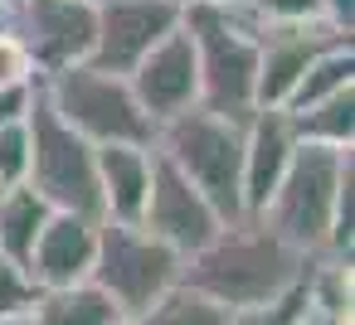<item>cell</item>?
I'll return each mask as SVG.
<instances>
[{
	"mask_svg": "<svg viewBox=\"0 0 355 325\" xmlns=\"http://www.w3.org/2000/svg\"><path fill=\"white\" fill-rule=\"evenodd\" d=\"M306 262L292 243H282L258 214H239L229 223H219V233L195 248L180 267V286L200 291L205 301L224 306V310H243V306H268L277 296H287L292 286H302Z\"/></svg>",
	"mask_w": 355,
	"mask_h": 325,
	"instance_id": "obj_1",
	"label": "cell"
},
{
	"mask_svg": "<svg viewBox=\"0 0 355 325\" xmlns=\"http://www.w3.org/2000/svg\"><path fill=\"white\" fill-rule=\"evenodd\" d=\"M180 30L195 44V68H200V107L248 122L253 88H258V30L263 20L243 0H219V6H185Z\"/></svg>",
	"mask_w": 355,
	"mask_h": 325,
	"instance_id": "obj_2",
	"label": "cell"
},
{
	"mask_svg": "<svg viewBox=\"0 0 355 325\" xmlns=\"http://www.w3.org/2000/svg\"><path fill=\"white\" fill-rule=\"evenodd\" d=\"M350 175H355V146L336 151V146L297 141V156H292L287 175L277 180V189L268 194L258 219L282 243H292L302 257H326L331 223H336V199H340Z\"/></svg>",
	"mask_w": 355,
	"mask_h": 325,
	"instance_id": "obj_3",
	"label": "cell"
},
{
	"mask_svg": "<svg viewBox=\"0 0 355 325\" xmlns=\"http://www.w3.org/2000/svg\"><path fill=\"white\" fill-rule=\"evenodd\" d=\"M151 151L171 160L214 204L224 223L243 214V122L219 117L209 107H190L156 127Z\"/></svg>",
	"mask_w": 355,
	"mask_h": 325,
	"instance_id": "obj_4",
	"label": "cell"
},
{
	"mask_svg": "<svg viewBox=\"0 0 355 325\" xmlns=\"http://www.w3.org/2000/svg\"><path fill=\"white\" fill-rule=\"evenodd\" d=\"M185 257L161 243L151 228L127 219H98V252L88 281L117 306L122 320H137L146 306H156L166 291L180 286Z\"/></svg>",
	"mask_w": 355,
	"mask_h": 325,
	"instance_id": "obj_5",
	"label": "cell"
},
{
	"mask_svg": "<svg viewBox=\"0 0 355 325\" xmlns=\"http://www.w3.org/2000/svg\"><path fill=\"white\" fill-rule=\"evenodd\" d=\"M40 98L54 107L59 122H69L83 141L107 146V141H156V122L141 112L127 73H107L98 64H73L59 73L40 78Z\"/></svg>",
	"mask_w": 355,
	"mask_h": 325,
	"instance_id": "obj_6",
	"label": "cell"
},
{
	"mask_svg": "<svg viewBox=\"0 0 355 325\" xmlns=\"http://www.w3.org/2000/svg\"><path fill=\"white\" fill-rule=\"evenodd\" d=\"M25 127H30V175H25V185H30L54 214H88V219H103L93 141H83L69 122L54 117V107L40 98V83H35V102H30Z\"/></svg>",
	"mask_w": 355,
	"mask_h": 325,
	"instance_id": "obj_7",
	"label": "cell"
},
{
	"mask_svg": "<svg viewBox=\"0 0 355 325\" xmlns=\"http://www.w3.org/2000/svg\"><path fill=\"white\" fill-rule=\"evenodd\" d=\"M10 30L20 35L40 78L88 64L93 30H98V0H15Z\"/></svg>",
	"mask_w": 355,
	"mask_h": 325,
	"instance_id": "obj_8",
	"label": "cell"
},
{
	"mask_svg": "<svg viewBox=\"0 0 355 325\" xmlns=\"http://www.w3.org/2000/svg\"><path fill=\"white\" fill-rule=\"evenodd\" d=\"M175 25H180L175 0H98V30H93L88 64L107 73H132Z\"/></svg>",
	"mask_w": 355,
	"mask_h": 325,
	"instance_id": "obj_9",
	"label": "cell"
},
{
	"mask_svg": "<svg viewBox=\"0 0 355 325\" xmlns=\"http://www.w3.org/2000/svg\"><path fill=\"white\" fill-rule=\"evenodd\" d=\"M137 223L151 228L161 243H171L180 257H190L195 248H205V243L219 233L224 219L214 214V204H209L171 160L156 156V165H151V189H146V209H141Z\"/></svg>",
	"mask_w": 355,
	"mask_h": 325,
	"instance_id": "obj_10",
	"label": "cell"
},
{
	"mask_svg": "<svg viewBox=\"0 0 355 325\" xmlns=\"http://www.w3.org/2000/svg\"><path fill=\"white\" fill-rule=\"evenodd\" d=\"M355 35L331 30L326 20H292V25H263L258 30V88L253 102L258 107H282L297 88V78L306 73V64L316 54H326L331 44H345Z\"/></svg>",
	"mask_w": 355,
	"mask_h": 325,
	"instance_id": "obj_11",
	"label": "cell"
},
{
	"mask_svg": "<svg viewBox=\"0 0 355 325\" xmlns=\"http://www.w3.org/2000/svg\"><path fill=\"white\" fill-rule=\"evenodd\" d=\"M127 83H132L141 112H146L156 127L171 122L175 112L200 107V68H195V44H190V35L175 25V30L127 73Z\"/></svg>",
	"mask_w": 355,
	"mask_h": 325,
	"instance_id": "obj_12",
	"label": "cell"
},
{
	"mask_svg": "<svg viewBox=\"0 0 355 325\" xmlns=\"http://www.w3.org/2000/svg\"><path fill=\"white\" fill-rule=\"evenodd\" d=\"M93 252H98V219L88 214H49V223L40 228L30 257H25V272L40 291H54V286H73V281H88L93 272Z\"/></svg>",
	"mask_w": 355,
	"mask_h": 325,
	"instance_id": "obj_13",
	"label": "cell"
},
{
	"mask_svg": "<svg viewBox=\"0 0 355 325\" xmlns=\"http://www.w3.org/2000/svg\"><path fill=\"white\" fill-rule=\"evenodd\" d=\"M292 156H297L292 117L282 107H253L243 122V214H263Z\"/></svg>",
	"mask_w": 355,
	"mask_h": 325,
	"instance_id": "obj_14",
	"label": "cell"
},
{
	"mask_svg": "<svg viewBox=\"0 0 355 325\" xmlns=\"http://www.w3.org/2000/svg\"><path fill=\"white\" fill-rule=\"evenodd\" d=\"M93 156H98L103 219H127V223H137L141 209H146L156 151L141 146V141H107V146H93Z\"/></svg>",
	"mask_w": 355,
	"mask_h": 325,
	"instance_id": "obj_15",
	"label": "cell"
},
{
	"mask_svg": "<svg viewBox=\"0 0 355 325\" xmlns=\"http://www.w3.org/2000/svg\"><path fill=\"white\" fill-rule=\"evenodd\" d=\"M35 325H117V306L93 286V281H73V286H54L40 291L30 306Z\"/></svg>",
	"mask_w": 355,
	"mask_h": 325,
	"instance_id": "obj_16",
	"label": "cell"
},
{
	"mask_svg": "<svg viewBox=\"0 0 355 325\" xmlns=\"http://www.w3.org/2000/svg\"><path fill=\"white\" fill-rule=\"evenodd\" d=\"M49 214H54V209H49L30 185H0V252L15 257V262L25 267V257H30L40 228L49 223Z\"/></svg>",
	"mask_w": 355,
	"mask_h": 325,
	"instance_id": "obj_17",
	"label": "cell"
},
{
	"mask_svg": "<svg viewBox=\"0 0 355 325\" xmlns=\"http://www.w3.org/2000/svg\"><path fill=\"white\" fill-rule=\"evenodd\" d=\"M292 117V131L297 141H311V146H336V151H350L355 146V88H340L302 112H287Z\"/></svg>",
	"mask_w": 355,
	"mask_h": 325,
	"instance_id": "obj_18",
	"label": "cell"
},
{
	"mask_svg": "<svg viewBox=\"0 0 355 325\" xmlns=\"http://www.w3.org/2000/svg\"><path fill=\"white\" fill-rule=\"evenodd\" d=\"M340 88H355V39L331 44L326 54H316L306 64V73L297 78L292 98L282 102V112H302V107H311V102H321V98H331Z\"/></svg>",
	"mask_w": 355,
	"mask_h": 325,
	"instance_id": "obj_19",
	"label": "cell"
},
{
	"mask_svg": "<svg viewBox=\"0 0 355 325\" xmlns=\"http://www.w3.org/2000/svg\"><path fill=\"white\" fill-rule=\"evenodd\" d=\"M224 320H229L224 306L205 301V296L190 291V286H175V291H166L156 306H146L137 320H127V325H224Z\"/></svg>",
	"mask_w": 355,
	"mask_h": 325,
	"instance_id": "obj_20",
	"label": "cell"
},
{
	"mask_svg": "<svg viewBox=\"0 0 355 325\" xmlns=\"http://www.w3.org/2000/svg\"><path fill=\"white\" fill-rule=\"evenodd\" d=\"M224 325H306V286H292L287 296H277V301H268V306L229 310Z\"/></svg>",
	"mask_w": 355,
	"mask_h": 325,
	"instance_id": "obj_21",
	"label": "cell"
},
{
	"mask_svg": "<svg viewBox=\"0 0 355 325\" xmlns=\"http://www.w3.org/2000/svg\"><path fill=\"white\" fill-rule=\"evenodd\" d=\"M35 296H40V286L30 281V272L15 257L0 252V320H6V315H25L35 306Z\"/></svg>",
	"mask_w": 355,
	"mask_h": 325,
	"instance_id": "obj_22",
	"label": "cell"
},
{
	"mask_svg": "<svg viewBox=\"0 0 355 325\" xmlns=\"http://www.w3.org/2000/svg\"><path fill=\"white\" fill-rule=\"evenodd\" d=\"M30 175V127L10 122L0 127V185H25Z\"/></svg>",
	"mask_w": 355,
	"mask_h": 325,
	"instance_id": "obj_23",
	"label": "cell"
},
{
	"mask_svg": "<svg viewBox=\"0 0 355 325\" xmlns=\"http://www.w3.org/2000/svg\"><path fill=\"white\" fill-rule=\"evenodd\" d=\"M35 78H40V73H35V64H30L20 35H15V30H0V88L35 83Z\"/></svg>",
	"mask_w": 355,
	"mask_h": 325,
	"instance_id": "obj_24",
	"label": "cell"
},
{
	"mask_svg": "<svg viewBox=\"0 0 355 325\" xmlns=\"http://www.w3.org/2000/svg\"><path fill=\"white\" fill-rule=\"evenodd\" d=\"M263 25H292V20H321V0H243Z\"/></svg>",
	"mask_w": 355,
	"mask_h": 325,
	"instance_id": "obj_25",
	"label": "cell"
},
{
	"mask_svg": "<svg viewBox=\"0 0 355 325\" xmlns=\"http://www.w3.org/2000/svg\"><path fill=\"white\" fill-rule=\"evenodd\" d=\"M40 83V78H35ZM35 83H15V88H0V127L10 122H25L30 117V102H35Z\"/></svg>",
	"mask_w": 355,
	"mask_h": 325,
	"instance_id": "obj_26",
	"label": "cell"
},
{
	"mask_svg": "<svg viewBox=\"0 0 355 325\" xmlns=\"http://www.w3.org/2000/svg\"><path fill=\"white\" fill-rule=\"evenodd\" d=\"M321 20L340 35H355V0H321Z\"/></svg>",
	"mask_w": 355,
	"mask_h": 325,
	"instance_id": "obj_27",
	"label": "cell"
},
{
	"mask_svg": "<svg viewBox=\"0 0 355 325\" xmlns=\"http://www.w3.org/2000/svg\"><path fill=\"white\" fill-rule=\"evenodd\" d=\"M10 20H15V6H10V0H0V30H10Z\"/></svg>",
	"mask_w": 355,
	"mask_h": 325,
	"instance_id": "obj_28",
	"label": "cell"
},
{
	"mask_svg": "<svg viewBox=\"0 0 355 325\" xmlns=\"http://www.w3.org/2000/svg\"><path fill=\"white\" fill-rule=\"evenodd\" d=\"M0 325H35V315H30V310H25V315H6Z\"/></svg>",
	"mask_w": 355,
	"mask_h": 325,
	"instance_id": "obj_29",
	"label": "cell"
},
{
	"mask_svg": "<svg viewBox=\"0 0 355 325\" xmlns=\"http://www.w3.org/2000/svg\"><path fill=\"white\" fill-rule=\"evenodd\" d=\"M175 6L185 10V6H219V0H175Z\"/></svg>",
	"mask_w": 355,
	"mask_h": 325,
	"instance_id": "obj_30",
	"label": "cell"
},
{
	"mask_svg": "<svg viewBox=\"0 0 355 325\" xmlns=\"http://www.w3.org/2000/svg\"><path fill=\"white\" fill-rule=\"evenodd\" d=\"M117 325H127V320H117Z\"/></svg>",
	"mask_w": 355,
	"mask_h": 325,
	"instance_id": "obj_31",
	"label": "cell"
},
{
	"mask_svg": "<svg viewBox=\"0 0 355 325\" xmlns=\"http://www.w3.org/2000/svg\"><path fill=\"white\" fill-rule=\"evenodd\" d=\"M10 6H15V0H10Z\"/></svg>",
	"mask_w": 355,
	"mask_h": 325,
	"instance_id": "obj_32",
	"label": "cell"
}]
</instances>
